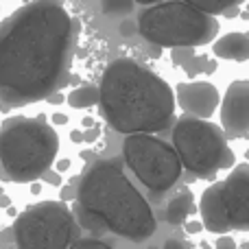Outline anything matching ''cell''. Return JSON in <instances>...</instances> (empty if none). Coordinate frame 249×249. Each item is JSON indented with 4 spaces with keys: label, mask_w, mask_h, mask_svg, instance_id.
<instances>
[{
    "label": "cell",
    "mask_w": 249,
    "mask_h": 249,
    "mask_svg": "<svg viewBox=\"0 0 249 249\" xmlns=\"http://www.w3.org/2000/svg\"><path fill=\"white\" fill-rule=\"evenodd\" d=\"M68 105L74 109H88L92 105H99V88L96 86H79L68 94Z\"/></svg>",
    "instance_id": "cell-14"
},
{
    "label": "cell",
    "mask_w": 249,
    "mask_h": 249,
    "mask_svg": "<svg viewBox=\"0 0 249 249\" xmlns=\"http://www.w3.org/2000/svg\"><path fill=\"white\" fill-rule=\"evenodd\" d=\"M171 146L179 158L181 168H188L197 177H210L234 162L223 131L210 121L179 118L173 127Z\"/></svg>",
    "instance_id": "cell-6"
},
{
    "label": "cell",
    "mask_w": 249,
    "mask_h": 249,
    "mask_svg": "<svg viewBox=\"0 0 249 249\" xmlns=\"http://www.w3.org/2000/svg\"><path fill=\"white\" fill-rule=\"evenodd\" d=\"M186 230H188V232L190 234H197V232H201V223H199V221H190V223L188 225H186Z\"/></svg>",
    "instance_id": "cell-20"
},
{
    "label": "cell",
    "mask_w": 249,
    "mask_h": 249,
    "mask_svg": "<svg viewBox=\"0 0 249 249\" xmlns=\"http://www.w3.org/2000/svg\"><path fill=\"white\" fill-rule=\"evenodd\" d=\"M121 35H124V37L138 35V24H136V20H124V22H121Z\"/></svg>",
    "instance_id": "cell-18"
},
{
    "label": "cell",
    "mask_w": 249,
    "mask_h": 249,
    "mask_svg": "<svg viewBox=\"0 0 249 249\" xmlns=\"http://www.w3.org/2000/svg\"><path fill=\"white\" fill-rule=\"evenodd\" d=\"M195 210V195L190 190H181L177 197L171 199L166 208V221L171 225H181L186 223L188 214Z\"/></svg>",
    "instance_id": "cell-13"
},
{
    "label": "cell",
    "mask_w": 249,
    "mask_h": 249,
    "mask_svg": "<svg viewBox=\"0 0 249 249\" xmlns=\"http://www.w3.org/2000/svg\"><path fill=\"white\" fill-rule=\"evenodd\" d=\"M0 193H2V190H0Z\"/></svg>",
    "instance_id": "cell-25"
},
{
    "label": "cell",
    "mask_w": 249,
    "mask_h": 249,
    "mask_svg": "<svg viewBox=\"0 0 249 249\" xmlns=\"http://www.w3.org/2000/svg\"><path fill=\"white\" fill-rule=\"evenodd\" d=\"M77 216H79V223H81L86 230H90V232H94V234H103V232H107V230H105V225L101 223V221L96 219V216L88 214V212H86V210H81L79 206H77ZM79 223H77V225H79Z\"/></svg>",
    "instance_id": "cell-15"
},
{
    "label": "cell",
    "mask_w": 249,
    "mask_h": 249,
    "mask_svg": "<svg viewBox=\"0 0 249 249\" xmlns=\"http://www.w3.org/2000/svg\"><path fill=\"white\" fill-rule=\"evenodd\" d=\"M212 53H214V57H221V59L247 61V57H249V37H247V33L234 31V33L223 35V37H219L214 42Z\"/></svg>",
    "instance_id": "cell-12"
},
{
    "label": "cell",
    "mask_w": 249,
    "mask_h": 249,
    "mask_svg": "<svg viewBox=\"0 0 249 249\" xmlns=\"http://www.w3.org/2000/svg\"><path fill=\"white\" fill-rule=\"evenodd\" d=\"M219 105L223 131L234 138H245L249 133V81H234Z\"/></svg>",
    "instance_id": "cell-10"
},
{
    "label": "cell",
    "mask_w": 249,
    "mask_h": 249,
    "mask_svg": "<svg viewBox=\"0 0 249 249\" xmlns=\"http://www.w3.org/2000/svg\"><path fill=\"white\" fill-rule=\"evenodd\" d=\"M177 103L186 114H190V118L208 121L214 114V109L219 107L221 96L216 86H212L210 81L179 83L175 92V105Z\"/></svg>",
    "instance_id": "cell-11"
},
{
    "label": "cell",
    "mask_w": 249,
    "mask_h": 249,
    "mask_svg": "<svg viewBox=\"0 0 249 249\" xmlns=\"http://www.w3.org/2000/svg\"><path fill=\"white\" fill-rule=\"evenodd\" d=\"M123 162L136 175V179L153 195L168 193L184 173L173 146L160 140L158 136H146V133L124 136Z\"/></svg>",
    "instance_id": "cell-8"
},
{
    "label": "cell",
    "mask_w": 249,
    "mask_h": 249,
    "mask_svg": "<svg viewBox=\"0 0 249 249\" xmlns=\"http://www.w3.org/2000/svg\"><path fill=\"white\" fill-rule=\"evenodd\" d=\"M162 249H186V245L181 241H177V238H168Z\"/></svg>",
    "instance_id": "cell-19"
},
{
    "label": "cell",
    "mask_w": 249,
    "mask_h": 249,
    "mask_svg": "<svg viewBox=\"0 0 249 249\" xmlns=\"http://www.w3.org/2000/svg\"><path fill=\"white\" fill-rule=\"evenodd\" d=\"M68 249H114V247L99 241V238H79V241H74Z\"/></svg>",
    "instance_id": "cell-16"
},
{
    "label": "cell",
    "mask_w": 249,
    "mask_h": 249,
    "mask_svg": "<svg viewBox=\"0 0 249 249\" xmlns=\"http://www.w3.org/2000/svg\"><path fill=\"white\" fill-rule=\"evenodd\" d=\"M133 9V2H129V0H123V2H112V0H105L103 2V11L105 13H129Z\"/></svg>",
    "instance_id": "cell-17"
},
{
    "label": "cell",
    "mask_w": 249,
    "mask_h": 249,
    "mask_svg": "<svg viewBox=\"0 0 249 249\" xmlns=\"http://www.w3.org/2000/svg\"><path fill=\"white\" fill-rule=\"evenodd\" d=\"M138 35L155 46L195 48L212 42L219 31L214 16L206 13L193 2L151 4L136 20Z\"/></svg>",
    "instance_id": "cell-5"
},
{
    "label": "cell",
    "mask_w": 249,
    "mask_h": 249,
    "mask_svg": "<svg viewBox=\"0 0 249 249\" xmlns=\"http://www.w3.org/2000/svg\"><path fill=\"white\" fill-rule=\"evenodd\" d=\"M77 206L107 232L131 241H146L158 228L149 201L124 175L121 160H99L88 168L77 188Z\"/></svg>",
    "instance_id": "cell-3"
},
{
    "label": "cell",
    "mask_w": 249,
    "mask_h": 249,
    "mask_svg": "<svg viewBox=\"0 0 249 249\" xmlns=\"http://www.w3.org/2000/svg\"><path fill=\"white\" fill-rule=\"evenodd\" d=\"M201 228L216 234L249 228V166L238 164L223 181L201 195Z\"/></svg>",
    "instance_id": "cell-9"
},
{
    "label": "cell",
    "mask_w": 249,
    "mask_h": 249,
    "mask_svg": "<svg viewBox=\"0 0 249 249\" xmlns=\"http://www.w3.org/2000/svg\"><path fill=\"white\" fill-rule=\"evenodd\" d=\"M59 151V136L35 118H11L0 127V166L13 181L29 184L46 175Z\"/></svg>",
    "instance_id": "cell-4"
},
{
    "label": "cell",
    "mask_w": 249,
    "mask_h": 249,
    "mask_svg": "<svg viewBox=\"0 0 249 249\" xmlns=\"http://www.w3.org/2000/svg\"><path fill=\"white\" fill-rule=\"evenodd\" d=\"M149 249H158V247H149Z\"/></svg>",
    "instance_id": "cell-24"
},
{
    "label": "cell",
    "mask_w": 249,
    "mask_h": 249,
    "mask_svg": "<svg viewBox=\"0 0 249 249\" xmlns=\"http://www.w3.org/2000/svg\"><path fill=\"white\" fill-rule=\"evenodd\" d=\"M53 121H55L57 124H64L66 121H68V118H66V116H64V114H55V116H53Z\"/></svg>",
    "instance_id": "cell-22"
},
{
    "label": "cell",
    "mask_w": 249,
    "mask_h": 249,
    "mask_svg": "<svg viewBox=\"0 0 249 249\" xmlns=\"http://www.w3.org/2000/svg\"><path fill=\"white\" fill-rule=\"evenodd\" d=\"M96 88L103 118L118 133L153 136L175 121V92L160 74L136 59H114Z\"/></svg>",
    "instance_id": "cell-2"
},
{
    "label": "cell",
    "mask_w": 249,
    "mask_h": 249,
    "mask_svg": "<svg viewBox=\"0 0 249 249\" xmlns=\"http://www.w3.org/2000/svg\"><path fill=\"white\" fill-rule=\"evenodd\" d=\"M13 236L18 249H68L79 241V225L64 201H42L18 216Z\"/></svg>",
    "instance_id": "cell-7"
},
{
    "label": "cell",
    "mask_w": 249,
    "mask_h": 249,
    "mask_svg": "<svg viewBox=\"0 0 249 249\" xmlns=\"http://www.w3.org/2000/svg\"><path fill=\"white\" fill-rule=\"evenodd\" d=\"M74 24L59 2L18 9L0 26V101L11 107L48 99L64 83Z\"/></svg>",
    "instance_id": "cell-1"
},
{
    "label": "cell",
    "mask_w": 249,
    "mask_h": 249,
    "mask_svg": "<svg viewBox=\"0 0 249 249\" xmlns=\"http://www.w3.org/2000/svg\"><path fill=\"white\" fill-rule=\"evenodd\" d=\"M72 140L74 142H83V133L81 131H72Z\"/></svg>",
    "instance_id": "cell-23"
},
{
    "label": "cell",
    "mask_w": 249,
    "mask_h": 249,
    "mask_svg": "<svg viewBox=\"0 0 249 249\" xmlns=\"http://www.w3.org/2000/svg\"><path fill=\"white\" fill-rule=\"evenodd\" d=\"M70 168V160H57V171H68Z\"/></svg>",
    "instance_id": "cell-21"
}]
</instances>
